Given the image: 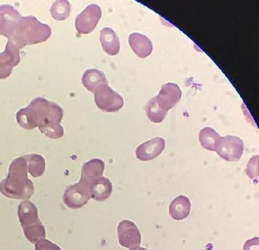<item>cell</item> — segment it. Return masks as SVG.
Listing matches in <instances>:
<instances>
[{
  "label": "cell",
  "mask_w": 259,
  "mask_h": 250,
  "mask_svg": "<svg viewBox=\"0 0 259 250\" xmlns=\"http://www.w3.org/2000/svg\"><path fill=\"white\" fill-rule=\"evenodd\" d=\"M52 33L50 26L35 17H22L12 6L0 5V35L19 50L46 41Z\"/></svg>",
  "instance_id": "cell-1"
},
{
  "label": "cell",
  "mask_w": 259,
  "mask_h": 250,
  "mask_svg": "<svg viewBox=\"0 0 259 250\" xmlns=\"http://www.w3.org/2000/svg\"><path fill=\"white\" fill-rule=\"evenodd\" d=\"M64 116V110L56 102L44 98H36L27 107L19 110L17 122L22 128L32 130L49 123H60Z\"/></svg>",
  "instance_id": "cell-2"
},
{
  "label": "cell",
  "mask_w": 259,
  "mask_h": 250,
  "mask_svg": "<svg viewBox=\"0 0 259 250\" xmlns=\"http://www.w3.org/2000/svg\"><path fill=\"white\" fill-rule=\"evenodd\" d=\"M27 174V164L24 156L15 159L9 166L8 176L0 183V192L13 199H29L35 189Z\"/></svg>",
  "instance_id": "cell-3"
},
{
  "label": "cell",
  "mask_w": 259,
  "mask_h": 250,
  "mask_svg": "<svg viewBox=\"0 0 259 250\" xmlns=\"http://www.w3.org/2000/svg\"><path fill=\"white\" fill-rule=\"evenodd\" d=\"M18 219L26 238L36 244L46 238V230L38 218V211L35 204L29 200L21 202L18 209Z\"/></svg>",
  "instance_id": "cell-4"
},
{
  "label": "cell",
  "mask_w": 259,
  "mask_h": 250,
  "mask_svg": "<svg viewBox=\"0 0 259 250\" xmlns=\"http://www.w3.org/2000/svg\"><path fill=\"white\" fill-rule=\"evenodd\" d=\"M94 94L96 106L104 112H117L123 107V98L108 84L98 86Z\"/></svg>",
  "instance_id": "cell-5"
},
{
  "label": "cell",
  "mask_w": 259,
  "mask_h": 250,
  "mask_svg": "<svg viewBox=\"0 0 259 250\" xmlns=\"http://www.w3.org/2000/svg\"><path fill=\"white\" fill-rule=\"evenodd\" d=\"M244 151L243 141L234 136L221 137L217 152L219 156L228 162H236L241 159Z\"/></svg>",
  "instance_id": "cell-6"
},
{
  "label": "cell",
  "mask_w": 259,
  "mask_h": 250,
  "mask_svg": "<svg viewBox=\"0 0 259 250\" xmlns=\"http://www.w3.org/2000/svg\"><path fill=\"white\" fill-rule=\"evenodd\" d=\"M102 17L99 6L92 4L84 9L75 19V25L79 34L87 35L94 31Z\"/></svg>",
  "instance_id": "cell-7"
},
{
  "label": "cell",
  "mask_w": 259,
  "mask_h": 250,
  "mask_svg": "<svg viewBox=\"0 0 259 250\" xmlns=\"http://www.w3.org/2000/svg\"><path fill=\"white\" fill-rule=\"evenodd\" d=\"M118 236L119 242L122 247L131 250L141 245V232L135 223L128 220H124L119 223Z\"/></svg>",
  "instance_id": "cell-8"
},
{
  "label": "cell",
  "mask_w": 259,
  "mask_h": 250,
  "mask_svg": "<svg viewBox=\"0 0 259 250\" xmlns=\"http://www.w3.org/2000/svg\"><path fill=\"white\" fill-rule=\"evenodd\" d=\"M90 190L80 183L69 185L64 191L63 201L68 207L77 210L82 207L90 200Z\"/></svg>",
  "instance_id": "cell-9"
},
{
  "label": "cell",
  "mask_w": 259,
  "mask_h": 250,
  "mask_svg": "<svg viewBox=\"0 0 259 250\" xmlns=\"http://www.w3.org/2000/svg\"><path fill=\"white\" fill-rule=\"evenodd\" d=\"M105 164L103 160L94 158L85 162L81 170V178L79 183L90 190L93 183L103 177Z\"/></svg>",
  "instance_id": "cell-10"
},
{
  "label": "cell",
  "mask_w": 259,
  "mask_h": 250,
  "mask_svg": "<svg viewBox=\"0 0 259 250\" xmlns=\"http://www.w3.org/2000/svg\"><path fill=\"white\" fill-rule=\"evenodd\" d=\"M156 97L158 106L168 112L179 103L182 97V92L177 84L168 82L162 85L159 94Z\"/></svg>",
  "instance_id": "cell-11"
},
{
  "label": "cell",
  "mask_w": 259,
  "mask_h": 250,
  "mask_svg": "<svg viewBox=\"0 0 259 250\" xmlns=\"http://www.w3.org/2000/svg\"><path fill=\"white\" fill-rule=\"evenodd\" d=\"M20 62V50L7 41L5 50L0 53V79L10 76L13 68Z\"/></svg>",
  "instance_id": "cell-12"
},
{
  "label": "cell",
  "mask_w": 259,
  "mask_h": 250,
  "mask_svg": "<svg viewBox=\"0 0 259 250\" xmlns=\"http://www.w3.org/2000/svg\"><path fill=\"white\" fill-rule=\"evenodd\" d=\"M165 147V141L156 137L139 146L136 150V158L141 161L154 160L161 154Z\"/></svg>",
  "instance_id": "cell-13"
},
{
  "label": "cell",
  "mask_w": 259,
  "mask_h": 250,
  "mask_svg": "<svg viewBox=\"0 0 259 250\" xmlns=\"http://www.w3.org/2000/svg\"><path fill=\"white\" fill-rule=\"evenodd\" d=\"M128 43L134 54L140 58H146L152 54V41L146 35L139 33L131 34L128 37Z\"/></svg>",
  "instance_id": "cell-14"
},
{
  "label": "cell",
  "mask_w": 259,
  "mask_h": 250,
  "mask_svg": "<svg viewBox=\"0 0 259 250\" xmlns=\"http://www.w3.org/2000/svg\"><path fill=\"white\" fill-rule=\"evenodd\" d=\"M100 39L105 53L111 56L118 54L120 49V39L112 28H103L100 31Z\"/></svg>",
  "instance_id": "cell-15"
},
{
  "label": "cell",
  "mask_w": 259,
  "mask_h": 250,
  "mask_svg": "<svg viewBox=\"0 0 259 250\" xmlns=\"http://www.w3.org/2000/svg\"><path fill=\"white\" fill-rule=\"evenodd\" d=\"M112 183L105 177H101L94 182L90 188L91 198L98 202H103L110 197L112 193Z\"/></svg>",
  "instance_id": "cell-16"
},
{
  "label": "cell",
  "mask_w": 259,
  "mask_h": 250,
  "mask_svg": "<svg viewBox=\"0 0 259 250\" xmlns=\"http://www.w3.org/2000/svg\"><path fill=\"white\" fill-rule=\"evenodd\" d=\"M191 202L188 197L179 196L171 202L169 205V215L176 221L186 219L190 215Z\"/></svg>",
  "instance_id": "cell-17"
},
{
  "label": "cell",
  "mask_w": 259,
  "mask_h": 250,
  "mask_svg": "<svg viewBox=\"0 0 259 250\" xmlns=\"http://www.w3.org/2000/svg\"><path fill=\"white\" fill-rule=\"evenodd\" d=\"M82 83L89 92L94 93L100 85L108 84V81L103 72L96 69H89L82 75Z\"/></svg>",
  "instance_id": "cell-18"
},
{
  "label": "cell",
  "mask_w": 259,
  "mask_h": 250,
  "mask_svg": "<svg viewBox=\"0 0 259 250\" xmlns=\"http://www.w3.org/2000/svg\"><path fill=\"white\" fill-rule=\"evenodd\" d=\"M27 164L28 173L31 174L33 178H39L45 172L46 163L45 158L41 155L32 153L24 155Z\"/></svg>",
  "instance_id": "cell-19"
},
{
  "label": "cell",
  "mask_w": 259,
  "mask_h": 250,
  "mask_svg": "<svg viewBox=\"0 0 259 250\" xmlns=\"http://www.w3.org/2000/svg\"><path fill=\"white\" fill-rule=\"evenodd\" d=\"M220 139V135L212 128H205L200 132L199 141L200 145L207 150L217 151Z\"/></svg>",
  "instance_id": "cell-20"
},
{
  "label": "cell",
  "mask_w": 259,
  "mask_h": 250,
  "mask_svg": "<svg viewBox=\"0 0 259 250\" xmlns=\"http://www.w3.org/2000/svg\"><path fill=\"white\" fill-rule=\"evenodd\" d=\"M145 111L149 120L154 123L162 122L167 114V111H164L158 106L156 97L149 100L145 107Z\"/></svg>",
  "instance_id": "cell-21"
},
{
  "label": "cell",
  "mask_w": 259,
  "mask_h": 250,
  "mask_svg": "<svg viewBox=\"0 0 259 250\" xmlns=\"http://www.w3.org/2000/svg\"><path fill=\"white\" fill-rule=\"evenodd\" d=\"M71 11V4L64 0L55 2L50 9L53 18L58 21L64 20L69 18Z\"/></svg>",
  "instance_id": "cell-22"
},
{
  "label": "cell",
  "mask_w": 259,
  "mask_h": 250,
  "mask_svg": "<svg viewBox=\"0 0 259 250\" xmlns=\"http://www.w3.org/2000/svg\"><path fill=\"white\" fill-rule=\"evenodd\" d=\"M38 128L41 134L52 139H60L63 137L64 129L60 123H49Z\"/></svg>",
  "instance_id": "cell-23"
},
{
  "label": "cell",
  "mask_w": 259,
  "mask_h": 250,
  "mask_svg": "<svg viewBox=\"0 0 259 250\" xmlns=\"http://www.w3.org/2000/svg\"><path fill=\"white\" fill-rule=\"evenodd\" d=\"M35 250H62L59 246L49 240H42L35 244Z\"/></svg>",
  "instance_id": "cell-24"
},
{
  "label": "cell",
  "mask_w": 259,
  "mask_h": 250,
  "mask_svg": "<svg viewBox=\"0 0 259 250\" xmlns=\"http://www.w3.org/2000/svg\"><path fill=\"white\" fill-rule=\"evenodd\" d=\"M243 250H259L258 237L247 240L244 244Z\"/></svg>",
  "instance_id": "cell-25"
},
{
  "label": "cell",
  "mask_w": 259,
  "mask_h": 250,
  "mask_svg": "<svg viewBox=\"0 0 259 250\" xmlns=\"http://www.w3.org/2000/svg\"><path fill=\"white\" fill-rule=\"evenodd\" d=\"M131 250H147V249H145V248L139 247L136 248V249H131Z\"/></svg>",
  "instance_id": "cell-26"
}]
</instances>
